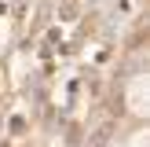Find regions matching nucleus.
Returning a JSON list of instances; mask_svg holds the SVG:
<instances>
[{"instance_id": "f257e3e1", "label": "nucleus", "mask_w": 150, "mask_h": 147, "mask_svg": "<svg viewBox=\"0 0 150 147\" xmlns=\"http://www.w3.org/2000/svg\"><path fill=\"white\" fill-rule=\"evenodd\" d=\"M128 107H132V114H146V77L143 74H136L128 81Z\"/></svg>"}, {"instance_id": "f03ea898", "label": "nucleus", "mask_w": 150, "mask_h": 147, "mask_svg": "<svg viewBox=\"0 0 150 147\" xmlns=\"http://www.w3.org/2000/svg\"><path fill=\"white\" fill-rule=\"evenodd\" d=\"M128 147H146V132H136V136L128 140Z\"/></svg>"}]
</instances>
